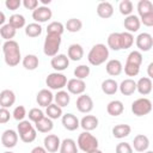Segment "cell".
I'll list each match as a JSON object with an SVG mask.
<instances>
[{
	"mask_svg": "<svg viewBox=\"0 0 153 153\" xmlns=\"http://www.w3.org/2000/svg\"><path fill=\"white\" fill-rule=\"evenodd\" d=\"M42 33V26L38 23H30L25 26V35L27 37H38Z\"/></svg>",
	"mask_w": 153,
	"mask_h": 153,
	"instance_id": "d590c367",
	"label": "cell"
},
{
	"mask_svg": "<svg viewBox=\"0 0 153 153\" xmlns=\"http://www.w3.org/2000/svg\"><path fill=\"white\" fill-rule=\"evenodd\" d=\"M45 115L50 120H57V118L62 117V115H63L62 114V108H60L55 103H51L50 105H48L45 108Z\"/></svg>",
	"mask_w": 153,
	"mask_h": 153,
	"instance_id": "836d02e7",
	"label": "cell"
},
{
	"mask_svg": "<svg viewBox=\"0 0 153 153\" xmlns=\"http://www.w3.org/2000/svg\"><path fill=\"white\" fill-rule=\"evenodd\" d=\"M140 23H142L145 26H153V13H148L146 16H142L139 18Z\"/></svg>",
	"mask_w": 153,
	"mask_h": 153,
	"instance_id": "816d5d0a",
	"label": "cell"
},
{
	"mask_svg": "<svg viewBox=\"0 0 153 153\" xmlns=\"http://www.w3.org/2000/svg\"><path fill=\"white\" fill-rule=\"evenodd\" d=\"M61 145V140L55 134H48L43 140V147L48 153H55L59 151Z\"/></svg>",
	"mask_w": 153,
	"mask_h": 153,
	"instance_id": "4fadbf2b",
	"label": "cell"
},
{
	"mask_svg": "<svg viewBox=\"0 0 153 153\" xmlns=\"http://www.w3.org/2000/svg\"><path fill=\"white\" fill-rule=\"evenodd\" d=\"M139 51H149L153 47V37L148 32H141L135 39Z\"/></svg>",
	"mask_w": 153,
	"mask_h": 153,
	"instance_id": "ba28073f",
	"label": "cell"
},
{
	"mask_svg": "<svg viewBox=\"0 0 153 153\" xmlns=\"http://www.w3.org/2000/svg\"><path fill=\"white\" fill-rule=\"evenodd\" d=\"M97 14L103 19H108L114 14V6L109 1H102L97 6Z\"/></svg>",
	"mask_w": 153,
	"mask_h": 153,
	"instance_id": "603a6c76",
	"label": "cell"
},
{
	"mask_svg": "<svg viewBox=\"0 0 153 153\" xmlns=\"http://www.w3.org/2000/svg\"><path fill=\"white\" fill-rule=\"evenodd\" d=\"M5 22H6V16H5V13H4V12H1V11H0V27L5 24Z\"/></svg>",
	"mask_w": 153,
	"mask_h": 153,
	"instance_id": "9f6ffc18",
	"label": "cell"
},
{
	"mask_svg": "<svg viewBox=\"0 0 153 153\" xmlns=\"http://www.w3.org/2000/svg\"><path fill=\"white\" fill-rule=\"evenodd\" d=\"M22 5V1L20 0H6L5 1V6L7 7V10H11V11H16Z\"/></svg>",
	"mask_w": 153,
	"mask_h": 153,
	"instance_id": "f907efd6",
	"label": "cell"
},
{
	"mask_svg": "<svg viewBox=\"0 0 153 153\" xmlns=\"http://www.w3.org/2000/svg\"><path fill=\"white\" fill-rule=\"evenodd\" d=\"M4 153H14V152H11V151H6V152H4Z\"/></svg>",
	"mask_w": 153,
	"mask_h": 153,
	"instance_id": "94428289",
	"label": "cell"
},
{
	"mask_svg": "<svg viewBox=\"0 0 153 153\" xmlns=\"http://www.w3.org/2000/svg\"><path fill=\"white\" fill-rule=\"evenodd\" d=\"M118 10L121 12V14L128 17L133 12V2L130 0H122L120 4H118Z\"/></svg>",
	"mask_w": 153,
	"mask_h": 153,
	"instance_id": "ee69618b",
	"label": "cell"
},
{
	"mask_svg": "<svg viewBox=\"0 0 153 153\" xmlns=\"http://www.w3.org/2000/svg\"><path fill=\"white\" fill-rule=\"evenodd\" d=\"M105 69H106V73L111 76H117L122 73L123 71V65L120 60L117 59H112V60H109L105 65Z\"/></svg>",
	"mask_w": 153,
	"mask_h": 153,
	"instance_id": "44dd1931",
	"label": "cell"
},
{
	"mask_svg": "<svg viewBox=\"0 0 153 153\" xmlns=\"http://www.w3.org/2000/svg\"><path fill=\"white\" fill-rule=\"evenodd\" d=\"M118 90L123 96H131L135 91H136V81L128 78L124 79L120 85H118Z\"/></svg>",
	"mask_w": 153,
	"mask_h": 153,
	"instance_id": "cb8c5ba5",
	"label": "cell"
},
{
	"mask_svg": "<svg viewBox=\"0 0 153 153\" xmlns=\"http://www.w3.org/2000/svg\"><path fill=\"white\" fill-rule=\"evenodd\" d=\"M8 24L11 26H13L16 30L17 29H22L25 26V17L23 14H19V13H14L8 19Z\"/></svg>",
	"mask_w": 153,
	"mask_h": 153,
	"instance_id": "f35d334b",
	"label": "cell"
},
{
	"mask_svg": "<svg viewBox=\"0 0 153 153\" xmlns=\"http://www.w3.org/2000/svg\"><path fill=\"white\" fill-rule=\"evenodd\" d=\"M31 153H48V152L45 151L44 147H42V146H36V147L32 148Z\"/></svg>",
	"mask_w": 153,
	"mask_h": 153,
	"instance_id": "db71d44e",
	"label": "cell"
},
{
	"mask_svg": "<svg viewBox=\"0 0 153 153\" xmlns=\"http://www.w3.org/2000/svg\"><path fill=\"white\" fill-rule=\"evenodd\" d=\"M61 41L62 38L59 35H47L43 44V53L49 57H54L60 50Z\"/></svg>",
	"mask_w": 153,
	"mask_h": 153,
	"instance_id": "5b68a950",
	"label": "cell"
},
{
	"mask_svg": "<svg viewBox=\"0 0 153 153\" xmlns=\"http://www.w3.org/2000/svg\"><path fill=\"white\" fill-rule=\"evenodd\" d=\"M121 36V49H129L134 44V36L130 32H120Z\"/></svg>",
	"mask_w": 153,
	"mask_h": 153,
	"instance_id": "60d3db41",
	"label": "cell"
},
{
	"mask_svg": "<svg viewBox=\"0 0 153 153\" xmlns=\"http://www.w3.org/2000/svg\"><path fill=\"white\" fill-rule=\"evenodd\" d=\"M124 73L128 75V76H136L140 72V67L139 66H135V65H131V63H124Z\"/></svg>",
	"mask_w": 153,
	"mask_h": 153,
	"instance_id": "7dc6e473",
	"label": "cell"
},
{
	"mask_svg": "<svg viewBox=\"0 0 153 153\" xmlns=\"http://www.w3.org/2000/svg\"><path fill=\"white\" fill-rule=\"evenodd\" d=\"M102 91L108 94V96H112L117 92L118 90V84L115 79H105L103 82H102Z\"/></svg>",
	"mask_w": 153,
	"mask_h": 153,
	"instance_id": "f546056e",
	"label": "cell"
},
{
	"mask_svg": "<svg viewBox=\"0 0 153 153\" xmlns=\"http://www.w3.org/2000/svg\"><path fill=\"white\" fill-rule=\"evenodd\" d=\"M136 8L140 17L146 16L148 13H153V4L149 0H140L136 5Z\"/></svg>",
	"mask_w": 153,
	"mask_h": 153,
	"instance_id": "e575fe53",
	"label": "cell"
},
{
	"mask_svg": "<svg viewBox=\"0 0 153 153\" xmlns=\"http://www.w3.org/2000/svg\"><path fill=\"white\" fill-rule=\"evenodd\" d=\"M108 49L110 48L111 50L118 51L121 50V36L120 32H111L108 36Z\"/></svg>",
	"mask_w": 153,
	"mask_h": 153,
	"instance_id": "d6a6232c",
	"label": "cell"
},
{
	"mask_svg": "<svg viewBox=\"0 0 153 153\" xmlns=\"http://www.w3.org/2000/svg\"><path fill=\"white\" fill-rule=\"evenodd\" d=\"M147 73H148V78H149V79H152V78H153V62H151V63L148 65Z\"/></svg>",
	"mask_w": 153,
	"mask_h": 153,
	"instance_id": "11a10c76",
	"label": "cell"
},
{
	"mask_svg": "<svg viewBox=\"0 0 153 153\" xmlns=\"http://www.w3.org/2000/svg\"><path fill=\"white\" fill-rule=\"evenodd\" d=\"M98 118L93 115H86L80 120V127L84 129V131H92L98 127Z\"/></svg>",
	"mask_w": 153,
	"mask_h": 153,
	"instance_id": "7402d4cb",
	"label": "cell"
},
{
	"mask_svg": "<svg viewBox=\"0 0 153 153\" xmlns=\"http://www.w3.org/2000/svg\"><path fill=\"white\" fill-rule=\"evenodd\" d=\"M22 63H23V67L25 69H27V71H35L38 67V65H39V60H38V57L36 55L27 54V55H25L23 57Z\"/></svg>",
	"mask_w": 153,
	"mask_h": 153,
	"instance_id": "f1b7e54d",
	"label": "cell"
},
{
	"mask_svg": "<svg viewBox=\"0 0 153 153\" xmlns=\"http://www.w3.org/2000/svg\"><path fill=\"white\" fill-rule=\"evenodd\" d=\"M82 27V22L78 18H71L67 20L65 29H67L68 32H79Z\"/></svg>",
	"mask_w": 153,
	"mask_h": 153,
	"instance_id": "ab89813d",
	"label": "cell"
},
{
	"mask_svg": "<svg viewBox=\"0 0 153 153\" xmlns=\"http://www.w3.org/2000/svg\"><path fill=\"white\" fill-rule=\"evenodd\" d=\"M61 122H62L63 128L67 129V130H69V131L76 130L80 127V121L73 114H65V115H62Z\"/></svg>",
	"mask_w": 153,
	"mask_h": 153,
	"instance_id": "9a60e30c",
	"label": "cell"
},
{
	"mask_svg": "<svg viewBox=\"0 0 153 153\" xmlns=\"http://www.w3.org/2000/svg\"><path fill=\"white\" fill-rule=\"evenodd\" d=\"M130 133H131V128L129 124H117L112 128V135L116 139L127 137Z\"/></svg>",
	"mask_w": 153,
	"mask_h": 153,
	"instance_id": "1f68e13d",
	"label": "cell"
},
{
	"mask_svg": "<svg viewBox=\"0 0 153 153\" xmlns=\"http://www.w3.org/2000/svg\"><path fill=\"white\" fill-rule=\"evenodd\" d=\"M76 146L84 153H90V152L98 149V139L93 136L90 131H82L78 136Z\"/></svg>",
	"mask_w": 153,
	"mask_h": 153,
	"instance_id": "277c9868",
	"label": "cell"
},
{
	"mask_svg": "<svg viewBox=\"0 0 153 153\" xmlns=\"http://www.w3.org/2000/svg\"><path fill=\"white\" fill-rule=\"evenodd\" d=\"M67 76L60 72H53L45 78V84L50 90L60 91L67 85Z\"/></svg>",
	"mask_w": 153,
	"mask_h": 153,
	"instance_id": "8992f818",
	"label": "cell"
},
{
	"mask_svg": "<svg viewBox=\"0 0 153 153\" xmlns=\"http://www.w3.org/2000/svg\"><path fill=\"white\" fill-rule=\"evenodd\" d=\"M16 32H17V30H16L13 26H11L8 23H7V24H4V25L0 27V37L4 38L5 41H11V39H13V37L16 36Z\"/></svg>",
	"mask_w": 153,
	"mask_h": 153,
	"instance_id": "8d00e7d4",
	"label": "cell"
},
{
	"mask_svg": "<svg viewBox=\"0 0 153 153\" xmlns=\"http://www.w3.org/2000/svg\"><path fill=\"white\" fill-rule=\"evenodd\" d=\"M73 73H74L75 79L84 80V79H86V78L90 75L91 69H90V67L86 66V65H79L78 67H75V69H74Z\"/></svg>",
	"mask_w": 153,
	"mask_h": 153,
	"instance_id": "7bdbcfd3",
	"label": "cell"
},
{
	"mask_svg": "<svg viewBox=\"0 0 153 153\" xmlns=\"http://www.w3.org/2000/svg\"><path fill=\"white\" fill-rule=\"evenodd\" d=\"M0 44H1V41H0Z\"/></svg>",
	"mask_w": 153,
	"mask_h": 153,
	"instance_id": "6125c7cd",
	"label": "cell"
},
{
	"mask_svg": "<svg viewBox=\"0 0 153 153\" xmlns=\"http://www.w3.org/2000/svg\"><path fill=\"white\" fill-rule=\"evenodd\" d=\"M151 111H152V102L146 97L137 98L131 103V112L137 117L148 115Z\"/></svg>",
	"mask_w": 153,
	"mask_h": 153,
	"instance_id": "52a82bcc",
	"label": "cell"
},
{
	"mask_svg": "<svg viewBox=\"0 0 153 153\" xmlns=\"http://www.w3.org/2000/svg\"><path fill=\"white\" fill-rule=\"evenodd\" d=\"M11 112L8 109L6 108H0V124H4V123H7L11 118Z\"/></svg>",
	"mask_w": 153,
	"mask_h": 153,
	"instance_id": "681fc988",
	"label": "cell"
},
{
	"mask_svg": "<svg viewBox=\"0 0 153 153\" xmlns=\"http://www.w3.org/2000/svg\"><path fill=\"white\" fill-rule=\"evenodd\" d=\"M12 115H13V118H14L16 121H18V122L23 121V120L25 118V116H26L25 106H23V105H18V106H16L14 110H13V112H12Z\"/></svg>",
	"mask_w": 153,
	"mask_h": 153,
	"instance_id": "bcb514c9",
	"label": "cell"
},
{
	"mask_svg": "<svg viewBox=\"0 0 153 153\" xmlns=\"http://www.w3.org/2000/svg\"><path fill=\"white\" fill-rule=\"evenodd\" d=\"M54 100H55V104L59 105L60 108H65L71 102V96L67 91L65 90H60L56 92V94H54Z\"/></svg>",
	"mask_w": 153,
	"mask_h": 153,
	"instance_id": "4dcf8cb0",
	"label": "cell"
},
{
	"mask_svg": "<svg viewBox=\"0 0 153 153\" xmlns=\"http://www.w3.org/2000/svg\"><path fill=\"white\" fill-rule=\"evenodd\" d=\"M131 147H134V149L136 152H140V153H143V152L148 151V147H149L148 136H146L143 134H137L133 140V146Z\"/></svg>",
	"mask_w": 153,
	"mask_h": 153,
	"instance_id": "e0dca14e",
	"label": "cell"
},
{
	"mask_svg": "<svg viewBox=\"0 0 153 153\" xmlns=\"http://www.w3.org/2000/svg\"><path fill=\"white\" fill-rule=\"evenodd\" d=\"M123 25H124V29L127 30V32H136L139 31L140 26H141V23H140V19L135 14H130L128 17L124 18V22H123Z\"/></svg>",
	"mask_w": 153,
	"mask_h": 153,
	"instance_id": "ffe728a7",
	"label": "cell"
},
{
	"mask_svg": "<svg viewBox=\"0 0 153 153\" xmlns=\"http://www.w3.org/2000/svg\"><path fill=\"white\" fill-rule=\"evenodd\" d=\"M143 153H153V151H146V152H143Z\"/></svg>",
	"mask_w": 153,
	"mask_h": 153,
	"instance_id": "91938a15",
	"label": "cell"
},
{
	"mask_svg": "<svg viewBox=\"0 0 153 153\" xmlns=\"http://www.w3.org/2000/svg\"><path fill=\"white\" fill-rule=\"evenodd\" d=\"M2 53H4L5 63L10 67H16L22 61L20 48H19L18 42L14 41V39L6 41L2 44Z\"/></svg>",
	"mask_w": 153,
	"mask_h": 153,
	"instance_id": "6da1fadb",
	"label": "cell"
},
{
	"mask_svg": "<svg viewBox=\"0 0 153 153\" xmlns=\"http://www.w3.org/2000/svg\"><path fill=\"white\" fill-rule=\"evenodd\" d=\"M53 100H54V94L48 88H42L41 91H38L36 96V102L42 108H47L53 103Z\"/></svg>",
	"mask_w": 153,
	"mask_h": 153,
	"instance_id": "2e32d148",
	"label": "cell"
},
{
	"mask_svg": "<svg viewBox=\"0 0 153 153\" xmlns=\"http://www.w3.org/2000/svg\"><path fill=\"white\" fill-rule=\"evenodd\" d=\"M29 121H31V122H33V123H36L38 120H41L42 117H44L45 115H44V112L41 110V109H38V108H32L30 111H29Z\"/></svg>",
	"mask_w": 153,
	"mask_h": 153,
	"instance_id": "f6af8a7d",
	"label": "cell"
},
{
	"mask_svg": "<svg viewBox=\"0 0 153 153\" xmlns=\"http://www.w3.org/2000/svg\"><path fill=\"white\" fill-rule=\"evenodd\" d=\"M59 151H60V153H78L76 142L73 139L67 137V139H65V140L61 141V145H60Z\"/></svg>",
	"mask_w": 153,
	"mask_h": 153,
	"instance_id": "83f0119b",
	"label": "cell"
},
{
	"mask_svg": "<svg viewBox=\"0 0 153 153\" xmlns=\"http://www.w3.org/2000/svg\"><path fill=\"white\" fill-rule=\"evenodd\" d=\"M18 133L13 129H6L1 135V143L6 148H13L18 143Z\"/></svg>",
	"mask_w": 153,
	"mask_h": 153,
	"instance_id": "8fae6325",
	"label": "cell"
},
{
	"mask_svg": "<svg viewBox=\"0 0 153 153\" xmlns=\"http://www.w3.org/2000/svg\"><path fill=\"white\" fill-rule=\"evenodd\" d=\"M152 87H153V82H152V79H149L148 76L140 78L136 81V91L142 96L149 94L152 92Z\"/></svg>",
	"mask_w": 153,
	"mask_h": 153,
	"instance_id": "d6986e66",
	"label": "cell"
},
{
	"mask_svg": "<svg viewBox=\"0 0 153 153\" xmlns=\"http://www.w3.org/2000/svg\"><path fill=\"white\" fill-rule=\"evenodd\" d=\"M41 2H42L43 6H44V5H47V4L49 5V4H50V0H41Z\"/></svg>",
	"mask_w": 153,
	"mask_h": 153,
	"instance_id": "6f0895ef",
	"label": "cell"
},
{
	"mask_svg": "<svg viewBox=\"0 0 153 153\" xmlns=\"http://www.w3.org/2000/svg\"><path fill=\"white\" fill-rule=\"evenodd\" d=\"M23 6L26 10H36L38 7V0H23Z\"/></svg>",
	"mask_w": 153,
	"mask_h": 153,
	"instance_id": "f5cc1de1",
	"label": "cell"
},
{
	"mask_svg": "<svg viewBox=\"0 0 153 153\" xmlns=\"http://www.w3.org/2000/svg\"><path fill=\"white\" fill-rule=\"evenodd\" d=\"M17 130H18L19 139L25 143L33 142L36 140V137H37V130L31 124V122L27 121V120L20 121L18 123V126H17Z\"/></svg>",
	"mask_w": 153,
	"mask_h": 153,
	"instance_id": "3957f363",
	"label": "cell"
},
{
	"mask_svg": "<svg viewBox=\"0 0 153 153\" xmlns=\"http://www.w3.org/2000/svg\"><path fill=\"white\" fill-rule=\"evenodd\" d=\"M65 31V25L61 22H51L47 26V35H59L61 36Z\"/></svg>",
	"mask_w": 153,
	"mask_h": 153,
	"instance_id": "74e56055",
	"label": "cell"
},
{
	"mask_svg": "<svg viewBox=\"0 0 153 153\" xmlns=\"http://www.w3.org/2000/svg\"><path fill=\"white\" fill-rule=\"evenodd\" d=\"M90 153H103L100 149H96V151H93V152H90Z\"/></svg>",
	"mask_w": 153,
	"mask_h": 153,
	"instance_id": "680465c9",
	"label": "cell"
},
{
	"mask_svg": "<svg viewBox=\"0 0 153 153\" xmlns=\"http://www.w3.org/2000/svg\"><path fill=\"white\" fill-rule=\"evenodd\" d=\"M142 61H143V56H142L141 51H139V50H133V51H130L129 55L127 56V61H126V62L141 67Z\"/></svg>",
	"mask_w": 153,
	"mask_h": 153,
	"instance_id": "b9f144b4",
	"label": "cell"
},
{
	"mask_svg": "<svg viewBox=\"0 0 153 153\" xmlns=\"http://www.w3.org/2000/svg\"><path fill=\"white\" fill-rule=\"evenodd\" d=\"M67 56L69 60L72 61H80L84 56V49L80 44L78 43H73L68 47V50H67Z\"/></svg>",
	"mask_w": 153,
	"mask_h": 153,
	"instance_id": "d4e9b609",
	"label": "cell"
},
{
	"mask_svg": "<svg viewBox=\"0 0 153 153\" xmlns=\"http://www.w3.org/2000/svg\"><path fill=\"white\" fill-rule=\"evenodd\" d=\"M75 105H76L78 111H80L82 114H88L93 109V99L88 94H84L82 93L76 98Z\"/></svg>",
	"mask_w": 153,
	"mask_h": 153,
	"instance_id": "30bf717a",
	"label": "cell"
},
{
	"mask_svg": "<svg viewBox=\"0 0 153 153\" xmlns=\"http://www.w3.org/2000/svg\"><path fill=\"white\" fill-rule=\"evenodd\" d=\"M35 129L39 133H49L53 130L54 128V123H53V120L48 118L47 116L42 117L41 120H38L36 123H35Z\"/></svg>",
	"mask_w": 153,
	"mask_h": 153,
	"instance_id": "4316f807",
	"label": "cell"
},
{
	"mask_svg": "<svg viewBox=\"0 0 153 153\" xmlns=\"http://www.w3.org/2000/svg\"><path fill=\"white\" fill-rule=\"evenodd\" d=\"M53 17V12L48 6H38L32 11V19L35 23H45Z\"/></svg>",
	"mask_w": 153,
	"mask_h": 153,
	"instance_id": "9c48e42d",
	"label": "cell"
},
{
	"mask_svg": "<svg viewBox=\"0 0 153 153\" xmlns=\"http://www.w3.org/2000/svg\"><path fill=\"white\" fill-rule=\"evenodd\" d=\"M108 59H109V49L103 43L94 44L87 54V60L92 66H100Z\"/></svg>",
	"mask_w": 153,
	"mask_h": 153,
	"instance_id": "7a4b0ae2",
	"label": "cell"
},
{
	"mask_svg": "<svg viewBox=\"0 0 153 153\" xmlns=\"http://www.w3.org/2000/svg\"><path fill=\"white\" fill-rule=\"evenodd\" d=\"M16 103V94L12 90H2L0 92V108H11Z\"/></svg>",
	"mask_w": 153,
	"mask_h": 153,
	"instance_id": "ac0fdd59",
	"label": "cell"
},
{
	"mask_svg": "<svg viewBox=\"0 0 153 153\" xmlns=\"http://www.w3.org/2000/svg\"><path fill=\"white\" fill-rule=\"evenodd\" d=\"M67 92L68 93H72V94H76V96H80L85 92L86 90V84L84 80H80V79H71L67 81Z\"/></svg>",
	"mask_w": 153,
	"mask_h": 153,
	"instance_id": "7c38bea8",
	"label": "cell"
},
{
	"mask_svg": "<svg viewBox=\"0 0 153 153\" xmlns=\"http://www.w3.org/2000/svg\"><path fill=\"white\" fill-rule=\"evenodd\" d=\"M50 66L55 69V72H62L68 68L69 66V59L65 54H57L54 57H51Z\"/></svg>",
	"mask_w": 153,
	"mask_h": 153,
	"instance_id": "5bb4252c",
	"label": "cell"
},
{
	"mask_svg": "<svg viewBox=\"0 0 153 153\" xmlns=\"http://www.w3.org/2000/svg\"><path fill=\"white\" fill-rule=\"evenodd\" d=\"M115 152L116 153H133V147L128 142H120L117 143Z\"/></svg>",
	"mask_w": 153,
	"mask_h": 153,
	"instance_id": "c3c4849f",
	"label": "cell"
},
{
	"mask_svg": "<svg viewBox=\"0 0 153 153\" xmlns=\"http://www.w3.org/2000/svg\"><path fill=\"white\" fill-rule=\"evenodd\" d=\"M123 110H124V105H123V103H122L121 100H118V99L111 100V102H109L108 105H106V111H108V114H109L110 116H114V117L122 115Z\"/></svg>",
	"mask_w": 153,
	"mask_h": 153,
	"instance_id": "484cf974",
	"label": "cell"
}]
</instances>
